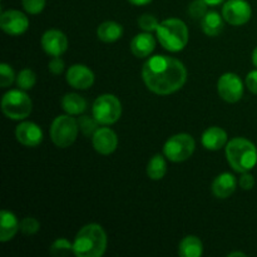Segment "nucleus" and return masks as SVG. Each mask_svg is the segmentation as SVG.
Returning a JSON list of instances; mask_svg holds the SVG:
<instances>
[{"instance_id": "f257e3e1", "label": "nucleus", "mask_w": 257, "mask_h": 257, "mask_svg": "<svg viewBox=\"0 0 257 257\" xmlns=\"http://www.w3.org/2000/svg\"><path fill=\"white\" fill-rule=\"evenodd\" d=\"M142 78L151 92L158 95H168L185 85L187 70L183 63L176 58L155 55L143 64Z\"/></svg>"}, {"instance_id": "f03ea898", "label": "nucleus", "mask_w": 257, "mask_h": 257, "mask_svg": "<svg viewBox=\"0 0 257 257\" xmlns=\"http://www.w3.org/2000/svg\"><path fill=\"white\" fill-rule=\"evenodd\" d=\"M73 245L77 257H100L107 248V235L100 225L88 223L78 231Z\"/></svg>"}, {"instance_id": "7ed1b4c3", "label": "nucleus", "mask_w": 257, "mask_h": 257, "mask_svg": "<svg viewBox=\"0 0 257 257\" xmlns=\"http://www.w3.org/2000/svg\"><path fill=\"white\" fill-rule=\"evenodd\" d=\"M226 157L236 172H250L257 165V148L246 138H233L226 145Z\"/></svg>"}, {"instance_id": "20e7f679", "label": "nucleus", "mask_w": 257, "mask_h": 257, "mask_svg": "<svg viewBox=\"0 0 257 257\" xmlns=\"http://www.w3.org/2000/svg\"><path fill=\"white\" fill-rule=\"evenodd\" d=\"M158 42L171 53L181 52L188 43V28L185 22L176 18L166 19L160 23L157 30Z\"/></svg>"}, {"instance_id": "39448f33", "label": "nucleus", "mask_w": 257, "mask_h": 257, "mask_svg": "<svg viewBox=\"0 0 257 257\" xmlns=\"http://www.w3.org/2000/svg\"><path fill=\"white\" fill-rule=\"evenodd\" d=\"M33 103L29 95L23 89H12L2 98V110L13 120H22L29 117Z\"/></svg>"}, {"instance_id": "423d86ee", "label": "nucleus", "mask_w": 257, "mask_h": 257, "mask_svg": "<svg viewBox=\"0 0 257 257\" xmlns=\"http://www.w3.org/2000/svg\"><path fill=\"white\" fill-rule=\"evenodd\" d=\"M79 132L78 120L70 117V114L58 115L50 127V138L53 143L59 148L70 147L75 142Z\"/></svg>"}, {"instance_id": "0eeeda50", "label": "nucleus", "mask_w": 257, "mask_h": 257, "mask_svg": "<svg viewBox=\"0 0 257 257\" xmlns=\"http://www.w3.org/2000/svg\"><path fill=\"white\" fill-rule=\"evenodd\" d=\"M196 142L193 137L187 133H178L167 140L163 146V155L171 162H183L193 155Z\"/></svg>"}, {"instance_id": "6e6552de", "label": "nucleus", "mask_w": 257, "mask_h": 257, "mask_svg": "<svg viewBox=\"0 0 257 257\" xmlns=\"http://www.w3.org/2000/svg\"><path fill=\"white\" fill-rule=\"evenodd\" d=\"M92 113L99 124H114L122 115V104L115 95L102 94L93 103Z\"/></svg>"}, {"instance_id": "1a4fd4ad", "label": "nucleus", "mask_w": 257, "mask_h": 257, "mask_svg": "<svg viewBox=\"0 0 257 257\" xmlns=\"http://www.w3.org/2000/svg\"><path fill=\"white\" fill-rule=\"evenodd\" d=\"M218 95L227 103H236L243 95V83L235 73H225L217 82Z\"/></svg>"}, {"instance_id": "9d476101", "label": "nucleus", "mask_w": 257, "mask_h": 257, "mask_svg": "<svg viewBox=\"0 0 257 257\" xmlns=\"http://www.w3.org/2000/svg\"><path fill=\"white\" fill-rule=\"evenodd\" d=\"M252 9L246 0H228L222 8V17L228 24L240 27L251 19Z\"/></svg>"}, {"instance_id": "9b49d317", "label": "nucleus", "mask_w": 257, "mask_h": 257, "mask_svg": "<svg viewBox=\"0 0 257 257\" xmlns=\"http://www.w3.org/2000/svg\"><path fill=\"white\" fill-rule=\"evenodd\" d=\"M0 28L7 34L18 37L24 34L29 28V19L19 10H7L0 17Z\"/></svg>"}, {"instance_id": "f8f14e48", "label": "nucleus", "mask_w": 257, "mask_h": 257, "mask_svg": "<svg viewBox=\"0 0 257 257\" xmlns=\"http://www.w3.org/2000/svg\"><path fill=\"white\" fill-rule=\"evenodd\" d=\"M42 47L50 57H60L68 49V38L58 29H49L43 34Z\"/></svg>"}, {"instance_id": "ddd939ff", "label": "nucleus", "mask_w": 257, "mask_h": 257, "mask_svg": "<svg viewBox=\"0 0 257 257\" xmlns=\"http://www.w3.org/2000/svg\"><path fill=\"white\" fill-rule=\"evenodd\" d=\"M67 82L75 89H89L94 84V73L83 64H74L67 70Z\"/></svg>"}, {"instance_id": "4468645a", "label": "nucleus", "mask_w": 257, "mask_h": 257, "mask_svg": "<svg viewBox=\"0 0 257 257\" xmlns=\"http://www.w3.org/2000/svg\"><path fill=\"white\" fill-rule=\"evenodd\" d=\"M92 143L99 155L108 156L117 150L118 137L110 128H98L97 132L92 136Z\"/></svg>"}, {"instance_id": "2eb2a0df", "label": "nucleus", "mask_w": 257, "mask_h": 257, "mask_svg": "<svg viewBox=\"0 0 257 257\" xmlns=\"http://www.w3.org/2000/svg\"><path fill=\"white\" fill-rule=\"evenodd\" d=\"M15 137L25 147H38L43 142V131L33 122H23L15 130Z\"/></svg>"}, {"instance_id": "dca6fc26", "label": "nucleus", "mask_w": 257, "mask_h": 257, "mask_svg": "<svg viewBox=\"0 0 257 257\" xmlns=\"http://www.w3.org/2000/svg\"><path fill=\"white\" fill-rule=\"evenodd\" d=\"M236 186H237V182H236L235 176L228 172L221 173L213 180L212 193L215 195V197L225 200L235 192Z\"/></svg>"}, {"instance_id": "f3484780", "label": "nucleus", "mask_w": 257, "mask_h": 257, "mask_svg": "<svg viewBox=\"0 0 257 257\" xmlns=\"http://www.w3.org/2000/svg\"><path fill=\"white\" fill-rule=\"evenodd\" d=\"M202 146L208 151H218L227 145V133L220 127H210L201 137Z\"/></svg>"}, {"instance_id": "a211bd4d", "label": "nucleus", "mask_w": 257, "mask_h": 257, "mask_svg": "<svg viewBox=\"0 0 257 257\" xmlns=\"http://www.w3.org/2000/svg\"><path fill=\"white\" fill-rule=\"evenodd\" d=\"M156 40L151 33H140L131 42V52L137 58H146L155 50Z\"/></svg>"}, {"instance_id": "6ab92c4d", "label": "nucleus", "mask_w": 257, "mask_h": 257, "mask_svg": "<svg viewBox=\"0 0 257 257\" xmlns=\"http://www.w3.org/2000/svg\"><path fill=\"white\" fill-rule=\"evenodd\" d=\"M20 230V223L13 212L8 210H3L0 212V241L8 242L13 240Z\"/></svg>"}, {"instance_id": "aec40b11", "label": "nucleus", "mask_w": 257, "mask_h": 257, "mask_svg": "<svg viewBox=\"0 0 257 257\" xmlns=\"http://www.w3.org/2000/svg\"><path fill=\"white\" fill-rule=\"evenodd\" d=\"M123 35V27L115 22H104L98 27V39L104 43H114Z\"/></svg>"}, {"instance_id": "412c9836", "label": "nucleus", "mask_w": 257, "mask_h": 257, "mask_svg": "<svg viewBox=\"0 0 257 257\" xmlns=\"http://www.w3.org/2000/svg\"><path fill=\"white\" fill-rule=\"evenodd\" d=\"M223 17L217 12H207V14L201 19V28L208 37H217L223 30Z\"/></svg>"}, {"instance_id": "4be33fe9", "label": "nucleus", "mask_w": 257, "mask_h": 257, "mask_svg": "<svg viewBox=\"0 0 257 257\" xmlns=\"http://www.w3.org/2000/svg\"><path fill=\"white\" fill-rule=\"evenodd\" d=\"M203 253V243L196 236H186L178 246L181 257H200Z\"/></svg>"}, {"instance_id": "5701e85b", "label": "nucleus", "mask_w": 257, "mask_h": 257, "mask_svg": "<svg viewBox=\"0 0 257 257\" xmlns=\"http://www.w3.org/2000/svg\"><path fill=\"white\" fill-rule=\"evenodd\" d=\"M62 108L67 114H82L87 109V102L77 93H68L62 98Z\"/></svg>"}, {"instance_id": "b1692460", "label": "nucleus", "mask_w": 257, "mask_h": 257, "mask_svg": "<svg viewBox=\"0 0 257 257\" xmlns=\"http://www.w3.org/2000/svg\"><path fill=\"white\" fill-rule=\"evenodd\" d=\"M167 172V163L162 155H155L150 160L147 166V175L151 180L160 181L162 180Z\"/></svg>"}, {"instance_id": "393cba45", "label": "nucleus", "mask_w": 257, "mask_h": 257, "mask_svg": "<svg viewBox=\"0 0 257 257\" xmlns=\"http://www.w3.org/2000/svg\"><path fill=\"white\" fill-rule=\"evenodd\" d=\"M18 88L23 90H30L34 88L35 83H37V75L29 68H25V69L20 70L17 75V79H15Z\"/></svg>"}, {"instance_id": "a878e982", "label": "nucleus", "mask_w": 257, "mask_h": 257, "mask_svg": "<svg viewBox=\"0 0 257 257\" xmlns=\"http://www.w3.org/2000/svg\"><path fill=\"white\" fill-rule=\"evenodd\" d=\"M50 253L53 256H68L74 253V245L67 238H58L50 246Z\"/></svg>"}, {"instance_id": "bb28decb", "label": "nucleus", "mask_w": 257, "mask_h": 257, "mask_svg": "<svg viewBox=\"0 0 257 257\" xmlns=\"http://www.w3.org/2000/svg\"><path fill=\"white\" fill-rule=\"evenodd\" d=\"M98 122L94 117H89V115H82L78 119V125H79V130L84 133L85 136H93L98 131Z\"/></svg>"}, {"instance_id": "cd10ccee", "label": "nucleus", "mask_w": 257, "mask_h": 257, "mask_svg": "<svg viewBox=\"0 0 257 257\" xmlns=\"http://www.w3.org/2000/svg\"><path fill=\"white\" fill-rule=\"evenodd\" d=\"M17 79L14 70L7 63H2L0 64V87L8 88L13 84Z\"/></svg>"}, {"instance_id": "c85d7f7f", "label": "nucleus", "mask_w": 257, "mask_h": 257, "mask_svg": "<svg viewBox=\"0 0 257 257\" xmlns=\"http://www.w3.org/2000/svg\"><path fill=\"white\" fill-rule=\"evenodd\" d=\"M208 4L205 0H195L188 7V14L193 19H202L206 14H207Z\"/></svg>"}, {"instance_id": "c756f323", "label": "nucleus", "mask_w": 257, "mask_h": 257, "mask_svg": "<svg viewBox=\"0 0 257 257\" xmlns=\"http://www.w3.org/2000/svg\"><path fill=\"white\" fill-rule=\"evenodd\" d=\"M138 25H140L141 29L145 30V32L152 33L157 30L160 23H158V20L156 19V17H153V15L143 14L142 17H140V19H138Z\"/></svg>"}, {"instance_id": "7c9ffc66", "label": "nucleus", "mask_w": 257, "mask_h": 257, "mask_svg": "<svg viewBox=\"0 0 257 257\" xmlns=\"http://www.w3.org/2000/svg\"><path fill=\"white\" fill-rule=\"evenodd\" d=\"M40 230V223L34 217H25L20 222V231L24 235H34Z\"/></svg>"}, {"instance_id": "2f4dec72", "label": "nucleus", "mask_w": 257, "mask_h": 257, "mask_svg": "<svg viewBox=\"0 0 257 257\" xmlns=\"http://www.w3.org/2000/svg\"><path fill=\"white\" fill-rule=\"evenodd\" d=\"M47 0H22L23 8L29 14H39L44 10Z\"/></svg>"}, {"instance_id": "473e14b6", "label": "nucleus", "mask_w": 257, "mask_h": 257, "mask_svg": "<svg viewBox=\"0 0 257 257\" xmlns=\"http://www.w3.org/2000/svg\"><path fill=\"white\" fill-rule=\"evenodd\" d=\"M64 60L60 57H53V59L49 62V72L54 75H59L64 72Z\"/></svg>"}, {"instance_id": "72a5a7b5", "label": "nucleus", "mask_w": 257, "mask_h": 257, "mask_svg": "<svg viewBox=\"0 0 257 257\" xmlns=\"http://www.w3.org/2000/svg\"><path fill=\"white\" fill-rule=\"evenodd\" d=\"M238 183H240V187L242 188V190L250 191L252 190L253 186H255V178H253V176L251 175V173L243 172L242 175H241Z\"/></svg>"}, {"instance_id": "f704fd0d", "label": "nucleus", "mask_w": 257, "mask_h": 257, "mask_svg": "<svg viewBox=\"0 0 257 257\" xmlns=\"http://www.w3.org/2000/svg\"><path fill=\"white\" fill-rule=\"evenodd\" d=\"M246 87L251 93L257 94V69L251 70L246 77Z\"/></svg>"}, {"instance_id": "c9c22d12", "label": "nucleus", "mask_w": 257, "mask_h": 257, "mask_svg": "<svg viewBox=\"0 0 257 257\" xmlns=\"http://www.w3.org/2000/svg\"><path fill=\"white\" fill-rule=\"evenodd\" d=\"M128 2L133 5H137V7H142V5L150 4V3L153 2V0H128Z\"/></svg>"}, {"instance_id": "e433bc0d", "label": "nucleus", "mask_w": 257, "mask_h": 257, "mask_svg": "<svg viewBox=\"0 0 257 257\" xmlns=\"http://www.w3.org/2000/svg\"><path fill=\"white\" fill-rule=\"evenodd\" d=\"M206 3H207L208 5H211V7H215V5H220L221 3H223L225 0H205Z\"/></svg>"}, {"instance_id": "4c0bfd02", "label": "nucleus", "mask_w": 257, "mask_h": 257, "mask_svg": "<svg viewBox=\"0 0 257 257\" xmlns=\"http://www.w3.org/2000/svg\"><path fill=\"white\" fill-rule=\"evenodd\" d=\"M252 63H253V65L257 68V47L255 48V50H253V53H252Z\"/></svg>"}, {"instance_id": "58836bf2", "label": "nucleus", "mask_w": 257, "mask_h": 257, "mask_svg": "<svg viewBox=\"0 0 257 257\" xmlns=\"http://www.w3.org/2000/svg\"><path fill=\"white\" fill-rule=\"evenodd\" d=\"M228 256L233 257V256H246V255L243 252H231V253H228Z\"/></svg>"}]
</instances>
